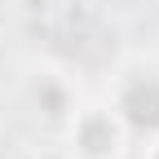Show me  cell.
Wrapping results in <instances>:
<instances>
[{
  "instance_id": "6da1fadb",
  "label": "cell",
  "mask_w": 159,
  "mask_h": 159,
  "mask_svg": "<svg viewBox=\"0 0 159 159\" xmlns=\"http://www.w3.org/2000/svg\"><path fill=\"white\" fill-rule=\"evenodd\" d=\"M62 146L66 159H124L133 146V128L111 102H84L66 115Z\"/></svg>"
},
{
  "instance_id": "7a4b0ae2",
  "label": "cell",
  "mask_w": 159,
  "mask_h": 159,
  "mask_svg": "<svg viewBox=\"0 0 159 159\" xmlns=\"http://www.w3.org/2000/svg\"><path fill=\"white\" fill-rule=\"evenodd\" d=\"M111 106L124 115V124L137 128H159V66H133L124 71Z\"/></svg>"
},
{
  "instance_id": "3957f363",
  "label": "cell",
  "mask_w": 159,
  "mask_h": 159,
  "mask_svg": "<svg viewBox=\"0 0 159 159\" xmlns=\"http://www.w3.org/2000/svg\"><path fill=\"white\" fill-rule=\"evenodd\" d=\"M142 159H159V128H150L146 146H142Z\"/></svg>"
}]
</instances>
